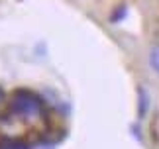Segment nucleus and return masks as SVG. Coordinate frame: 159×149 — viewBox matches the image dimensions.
Wrapping results in <instances>:
<instances>
[{
  "label": "nucleus",
  "instance_id": "obj_2",
  "mask_svg": "<svg viewBox=\"0 0 159 149\" xmlns=\"http://www.w3.org/2000/svg\"><path fill=\"white\" fill-rule=\"evenodd\" d=\"M0 149H32V145H30L28 141H24V139L2 135V138H0Z\"/></svg>",
  "mask_w": 159,
  "mask_h": 149
},
{
  "label": "nucleus",
  "instance_id": "obj_1",
  "mask_svg": "<svg viewBox=\"0 0 159 149\" xmlns=\"http://www.w3.org/2000/svg\"><path fill=\"white\" fill-rule=\"evenodd\" d=\"M10 108L18 116H35L41 108V100H39V96H35L28 90H18L12 96Z\"/></svg>",
  "mask_w": 159,
  "mask_h": 149
},
{
  "label": "nucleus",
  "instance_id": "obj_3",
  "mask_svg": "<svg viewBox=\"0 0 159 149\" xmlns=\"http://www.w3.org/2000/svg\"><path fill=\"white\" fill-rule=\"evenodd\" d=\"M148 59H149V67H151V71L159 74V43H155V45H151Z\"/></svg>",
  "mask_w": 159,
  "mask_h": 149
},
{
  "label": "nucleus",
  "instance_id": "obj_4",
  "mask_svg": "<svg viewBox=\"0 0 159 149\" xmlns=\"http://www.w3.org/2000/svg\"><path fill=\"white\" fill-rule=\"evenodd\" d=\"M148 106H149V96L143 88H139V116H145Z\"/></svg>",
  "mask_w": 159,
  "mask_h": 149
}]
</instances>
